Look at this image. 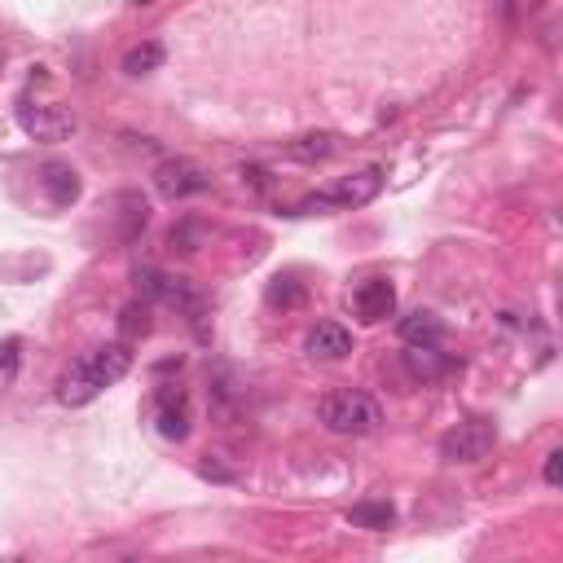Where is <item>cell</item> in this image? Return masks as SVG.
<instances>
[{"label":"cell","instance_id":"cell-1","mask_svg":"<svg viewBox=\"0 0 563 563\" xmlns=\"http://www.w3.org/2000/svg\"><path fill=\"white\" fill-rule=\"evenodd\" d=\"M132 370V352L128 344H102L84 357H75L58 379V401L62 405H88L97 401L106 388H115L119 379Z\"/></svg>","mask_w":563,"mask_h":563},{"label":"cell","instance_id":"cell-2","mask_svg":"<svg viewBox=\"0 0 563 563\" xmlns=\"http://www.w3.org/2000/svg\"><path fill=\"white\" fill-rule=\"evenodd\" d=\"M317 418H322V427L335 436H374L383 427V405L374 401L370 392L344 388V392L322 396Z\"/></svg>","mask_w":563,"mask_h":563},{"label":"cell","instance_id":"cell-3","mask_svg":"<svg viewBox=\"0 0 563 563\" xmlns=\"http://www.w3.org/2000/svg\"><path fill=\"white\" fill-rule=\"evenodd\" d=\"M383 190V172L379 168H361V172H352L344 176V181H335L326 194H313V198H304L295 212L308 216V212H322V207H366L374 203Z\"/></svg>","mask_w":563,"mask_h":563},{"label":"cell","instance_id":"cell-4","mask_svg":"<svg viewBox=\"0 0 563 563\" xmlns=\"http://www.w3.org/2000/svg\"><path fill=\"white\" fill-rule=\"evenodd\" d=\"M493 445H498V427H493L489 418H467L454 432L440 436V458L445 462H480V458H489Z\"/></svg>","mask_w":563,"mask_h":563},{"label":"cell","instance_id":"cell-5","mask_svg":"<svg viewBox=\"0 0 563 563\" xmlns=\"http://www.w3.org/2000/svg\"><path fill=\"white\" fill-rule=\"evenodd\" d=\"M18 124L36 141H66V137H75V128H80L71 110L49 106V102H27V97L18 102Z\"/></svg>","mask_w":563,"mask_h":563},{"label":"cell","instance_id":"cell-6","mask_svg":"<svg viewBox=\"0 0 563 563\" xmlns=\"http://www.w3.org/2000/svg\"><path fill=\"white\" fill-rule=\"evenodd\" d=\"M154 185H159V194H163V198L181 203V198L203 194L212 181H207L203 168H198V163H190V159H163L159 168H154Z\"/></svg>","mask_w":563,"mask_h":563},{"label":"cell","instance_id":"cell-7","mask_svg":"<svg viewBox=\"0 0 563 563\" xmlns=\"http://www.w3.org/2000/svg\"><path fill=\"white\" fill-rule=\"evenodd\" d=\"M154 423H159V432L168 440H185L190 436V396H185L181 388H159L154 392Z\"/></svg>","mask_w":563,"mask_h":563},{"label":"cell","instance_id":"cell-8","mask_svg":"<svg viewBox=\"0 0 563 563\" xmlns=\"http://www.w3.org/2000/svg\"><path fill=\"white\" fill-rule=\"evenodd\" d=\"M352 308H357V317L366 326H379L388 322V317L396 313V286L388 278H370L361 282L357 291H352Z\"/></svg>","mask_w":563,"mask_h":563},{"label":"cell","instance_id":"cell-9","mask_svg":"<svg viewBox=\"0 0 563 563\" xmlns=\"http://www.w3.org/2000/svg\"><path fill=\"white\" fill-rule=\"evenodd\" d=\"M304 348H308V357H317V361H344L352 352V330L339 322H317L304 335Z\"/></svg>","mask_w":563,"mask_h":563},{"label":"cell","instance_id":"cell-10","mask_svg":"<svg viewBox=\"0 0 563 563\" xmlns=\"http://www.w3.org/2000/svg\"><path fill=\"white\" fill-rule=\"evenodd\" d=\"M40 190L49 194L53 207H71L75 198H80L84 185H80V172H75L71 163H58V159H53V163H44V168H40Z\"/></svg>","mask_w":563,"mask_h":563},{"label":"cell","instance_id":"cell-11","mask_svg":"<svg viewBox=\"0 0 563 563\" xmlns=\"http://www.w3.org/2000/svg\"><path fill=\"white\" fill-rule=\"evenodd\" d=\"M405 370H410V379H418V383H440L445 374L458 370V361L445 357V352H436V344H427V348L405 352Z\"/></svg>","mask_w":563,"mask_h":563},{"label":"cell","instance_id":"cell-12","mask_svg":"<svg viewBox=\"0 0 563 563\" xmlns=\"http://www.w3.org/2000/svg\"><path fill=\"white\" fill-rule=\"evenodd\" d=\"M396 335L410 348H427V344H440V339H445V322H440L436 313H427V308H418V313H405L401 322H396Z\"/></svg>","mask_w":563,"mask_h":563},{"label":"cell","instance_id":"cell-13","mask_svg":"<svg viewBox=\"0 0 563 563\" xmlns=\"http://www.w3.org/2000/svg\"><path fill=\"white\" fill-rule=\"evenodd\" d=\"M115 207H119V229H115L119 242H137L141 229L150 225V203L137 190H124L115 198Z\"/></svg>","mask_w":563,"mask_h":563},{"label":"cell","instance_id":"cell-14","mask_svg":"<svg viewBox=\"0 0 563 563\" xmlns=\"http://www.w3.org/2000/svg\"><path fill=\"white\" fill-rule=\"evenodd\" d=\"M335 150H339L335 132H304V137L286 141V159H295V163H322Z\"/></svg>","mask_w":563,"mask_h":563},{"label":"cell","instance_id":"cell-15","mask_svg":"<svg viewBox=\"0 0 563 563\" xmlns=\"http://www.w3.org/2000/svg\"><path fill=\"white\" fill-rule=\"evenodd\" d=\"M348 524L370 528V533H383V528L396 524V506H392V502H357V506L348 511Z\"/></svg>","mask_w":563,"mask_h":563},{"label":"cell","instance_id":"cell-16","mask_svg":"<svg viewBox=\"0 0 563 563\" xmlns=\"http://www.w3.org/2000/svg\"><path fill=\"white\" fill-rule=\"evenodd\" d=\"M163 58H168V49H163L159 40H146V44H132L124 53V75H150L159 71Z\"/></svg>","mask_w":563,"mask_h":563},{"label":"cell","instance_id":"cell-17","mask_svg":"<svg viewBox=\"0 0 563 563\" xmlns=\"http://www.w3.org/2000/svg\"><path fill=\"white\" fill-rule=\"evenodd\" d=\"M203 242H207V225H203V220H194V216H185L181 225H176L172 234H168V247H172V251H181V256L198 251Z\"/></svg>","mask_w":563,"mask_h":563},{"label":"cell","instance_id":"cell-18","mask_svg":"<svg viewBox=\"0 0 563 563\" xmlns=\"http://www.w3.org/2000/svg\"><path fill=\"white\" fill-rule=\"evenodd\" d=\"M304 300H308L304 282H295V278H273V286H269V304H282V308H300Z\"/></svg>","mask_w":563,"mask_h":563},{"label":"cell","instance_id":"cell-19","mask_svg":"<svg viewBox=\"0 0 563 563\" xmlns=\"http://www.w3.org/2000/svg\"><path fill=\"white\" fill-rule=\"evenodd\" d=\"M542 476H546V484H550V489H559V480H563V449H550V454H546Z\"/></svg>","mask_w":563,"mask_h":563},{"label":"cell","instance_id":"cell-20","mask_svg":"<svg viewBox=\"0 0 563 563\" xmlns=\"http://www.w3.org/2000/svg\"><path fill=\"white\" fill-rule=\"evenodd\" d=\"M0 361H5V370H9V374L18 370V339H9V344L0 348Z\"/></svg>","mask_w":563,"mask_h":563},{"label":"cell","instance_id":"cell-21","mask_svg":"<svg viewBox=\"0 0 563 563\" xmlns=\"http://www.w3.org/2000/svg\"><path fill=\"white\" fill-rule=\"evenodd\" d=\"M242 181H251L256 190H264V185H269V176H264L260 168H242Z\"/></svg>","mask_w":563,"mask_h":563},{"label":"cell","instance_id":"cell-22","mask_svg":"<svg viewBox=\"0 0 563 563\" xmlns=\"http://www.w3.org/2000/svg\"><path fill=\"white\" fill-rule=\"evenodd\" d=\"M132 5H150V0H132Z\"/></svg>","mask_w":563,"mask_h":563}]
</instances>
